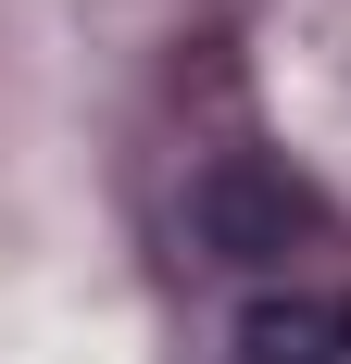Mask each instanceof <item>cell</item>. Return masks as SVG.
I'll list each match as a JSON object with an SVG mask.
<instances>
[{"label": "cell", "mask_w": 351, "mask_h": 364, "mask_svg": "<svg viewBox=\"0 0 351 364\" xmlns=\"http://www.w3.org/2000/svg\"><path fill=\"white\" fill-rule=\"evenodd\" d=\"M176 226L226 277H288V252L314 239V188L288 164H264V151H201L188 188H176Z\"/></svg>", "instance_id": "1"}, {"label": "cell", "mask_w": 351, "mask_h": 364, "mask_svg": "<svg viewBox=\"0 0 351 364\" xmlns=\"http://www.w3.org/2000/svg\"><path fill=\"white\" fill-rule=\"evenodd\" d=\"M226 364H351V289H251L239 327H226Z\"/></svg>", "instance_id": "2"}]
</instances>
